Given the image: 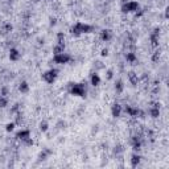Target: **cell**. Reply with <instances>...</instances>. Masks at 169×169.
Instances as JSON below:
<instances>
[{"label":"cell","mask_w":169,"mask_h":169,"mask_svg":"<svg viewBox=\"0 0 169 169\" xmlns=\"http://www.w3.org/2000/svg\"><path fill=\"white\" fill-rule=\"evenodd\" d=\"M94 29L91 25L84 24V23H75L72 28H70V32H72L74 36H81V34L84 33H90L91 30Z\"/></svg>","instance_id":"cell-1"},{"label":"cell","mask_w":169,"mask_h":169,"mask_svg":"<svg viewBox=\"0 0 169 169\" xmlns=\"http://www.w3.org/2000/svg\"><path fill=\"white\" fill-rule=\"evenodd\" d=\"M69 92L74 96H86V86L84 83H70Z\"/></svg>","instance_id":"cell-2"},{"label":"cell","mask_w":169,"mask_h":169,"mask_svg":"<svg viewBox=\"0 0 169 169\" xmlns=\"http://www.w3.org/2000/svg\"><path fill=\"white\" fill-rule=\"evenodd\" d=\"M140 10V6L136 0H126L122 6V11L124 13H131V12H137Z\"/></svg>","instance_id":"cell-3"},{"label":"cell","mask_w":169,"mask_h":169,"mask_svg":"<svg viewBox=\"0 0 169 169\" xmlns=\"http://www.w3.org/2000/svg\"><path fill=\"white\" fill-rule=\"evenodd\" d=\"M57 77H58V72H57L56 69H49V70H46L45 73H42L44 82H46V83H49V84L54 83L56 79H57Z\"/></svg>","instance_id":"cell-4"},{"label":"cell","mask_w":169,"mask_h":169,"mask_svg":"<svg viewBox=\"0 0 169 169\" xmlns=\"http://www.w3.org/2000/svg\"><path fill=\"white\" fill-rule=\"evenodd\" d=\"M72 56L68 54V53H60V54H53V61L58 65H65V64H69L72 61Z\"/></svg>","instance_id":"cell-5"},{"label":"cell","mask_w":169,"mask_h":169,"mask_svg":"<svg viewBox=\"0 0 169 169\" xmlns=\"http://www.w3.org/2000/svg\"><path fill=\"white\" fill-rule=\"evenodd\" d=\"M111 114H112L114 118L122 116V114H123V106L119 104V103H114L112 106H111Z\"/></svg>","instance_id":"cell-6"},{"label":"cell","mask_w":169,"mask_h":169,"mask_svg":"<svg viewBox=\"0 0 169 169\" xmlns=\"http://www.w3.org/2000/svg\"><path fill=\"white\" fill-rule=\"evenodd\" d=\"M21 58V53L19 52L17 48H11L10 49V60L11 61H19Z\"/></svg>","instance_id":"cell-7"},{"label":"cell","mask_w":169,"mask_h":169,"mask_svg":"<svg viewBox=\"0 0 169 169\" xmlns=\"http://www.w3.org/2000/svg\"><path fill=\"white\" fill-rule=\"evenodd\" d=\"M111 38H112V32L110 29H103L100 32V40L103 42H108Z\"/></svg>","instance_id":"cell-8"},{"label":"cell","mask_w":169,"mask_h":169,"mask_svg":"<svg viewBox=\"0 0 169 169\" xmlns=\"http://www.w3.org/2000/svg\"><path fill=\"white\" fill-rule=\"evenodd\" d=\"M16 137L19 140L24 141V140L28 139V137H30V131L29 130H25V128H24V130H21V131H19V132L16 133Z\"/></svg>","instance_id":"cell-9"},{"label":"cell","mask_w":169,"mask_h":169,"mask_svg":"<svg viewBox=\"0 0 169 169\" xmlns=\"http://www.w3.org/2000/svg\"><path fill=\"white\" fill-rule=\"evenodd\" d=\"M100 75L98 74V73H92L91 75H90V84L91 86H99L100 84Z\"/></svg>","instance_id":"cell-10"},{"label":"cell","mask_w":169,"mask_h":169,"mask_svg":"<svg viewBox=\"0 0 169 169\" xmlns=\"http://www.w3.org/2000/svg\"><path fill=\"white\" fill-rule=\"evenodd\" d=\"M65 44H61V42H57L54 48H53V54H60V53H64L65 52Z\"/></svg>","instance_id":"cell-11"},{"label":"cell","mask_w":169,"mask_h":169,"mask_svg":"<svg viewBox=\"0 0 169 169\" xmlns=\"http://www.w3.org/2000/svg\"><path fill=\"white\" fill-rule=\"evenodd\" d=\"M126 61L128 62V64H135V62L137 61V57L133 52H127L126 54Z\"/></svg>","instance_id":"cell-12"},{"label":"cell","mask_w":169,"mask_h":169,"mask_svg":"<svg viewBox=\"0 0 169 169\" xmlns=\"http://www.w3.org/2000/svg\"><path fill=\"white\" fill-rule=\"evenodd\" d=\"M140 155H137V153H133L132 156H131V165L133 167V168H136L137 165L140 164Z\"/></svg>","instance_id":"cell-13"},{"label":"cell","mask_w":169,"mask_h":169,"mask_svg":"<svg viewBox=\"0 0 169 169\" xmlns=\"http://www.w3.org/2000/svg\"><path fill=\"white\" fill-rule=\"evenodd\" d=\"M123 90H124L123 81H122V79H118V81L115 82V91H116V94H122Z\"/></svg>","instance_id":"cell-14"},{"label":"cell","mask_w":169,"mask_h":169,"mask_svg":"<svg viewBox=\"0 0 169 169\" xmlns=\"http://www.w3.org/2000/svg\"><path fill=\"white\" fill-rule=\"evenodd\" d=\"M19 91L23 92V94H26V92L29 91V83L26 82V81H23L19 84Z\"/></svg>","instance_id":"cell-15"},{"label":"cell","mask_w":169,"mask_h":169,"mask_svg":"<svg viewBox=\"0 0 169 169\" xmlns=\"http://www.w3.org/2000/svg\"><path fill=\"white\" fill-rule=\"evenodd\" d=\"M128 78H130V82L135 86V84H137V82H139V78H137V74H135L133 72H130L128 73Z\"/></svg>","instance_id":"cell-16"},{"label":"cell","mask_w":169,"mask_h":169,"mask_svg":"<svg viewBox=\"0 0 169 169\" xmlns=\"http://www.w3.org/2000/svg\"><path fill=\"white\" fill-rule=\"evenodd\" d=\"M8 102H10V99H8V96L6 95H0V107L4 108L8 106Z\"/></svg>","instance_id":"cell-17"},{"label":"cell","mask_w":169,"mask_h":169,"mask_svg":"<svg viewBox=\"0 0 169 169\" xmlns=\"http://www.w3.org/2000/svg\"><path fill=\"white\" fill-rule=\"evenodd\" d=\"M15 127H16V123H15V122L7 123V126H6V131H7V132H12L13 130H15Z\"/></svg>","instance_id":"cell-18"},{"label":"cell","mask_w":169,"mask_h":169,"mask_svg":"<svg viewBox=\"0 0 169 169\" xmlns=\"http://www.w3.org/2000/svg\"><path fill=\"white\" fill-rule=\"evenodd\" d=\"M40 130H41L42 132H46V131L49 130V124H48V122L44 120V122L40 123Z\"/></svg>","instance_id":"cell-19"},{"label":"cell","mask_w":169,"mask_h":169,"mask_svg":"<svg viewBox=\"0 0 169 169\" xmlns=\"http://www.w3.org/2000/svg\"><path fill=\"white\" fill-rule=\"evenodd\" d=\"M12 29H13V26L11 24H4L3 26V33H10L12 32Z\"/></svg>","instance_id":"cell-20"},{"label":"cell","mask_w":169,"mask_h":169,"mask_svg":"<svg viewBox=\"0 0 169 169\" xmlns=\"http://www.w3.org/2000/svg\"><path fill=\"white\" fill-rule=\"evenodd\" d=\"M0 95H6V96L10 95V92H8V87L3 86L2 88H0Z\"/></svg>","instance_id":"cell-21"},{"label":"cell","mask_w":169,"mask_h":169,"mask_svg":"<svg viewBox=\"0 0 169 169\" xmlns=\"http://www.w3.org/2000/svg\"><path fill=\"white\" fill-rule=\"evenodd\" d=\"M112 77H114V72L112 70H107V79H112Z\"/></svg>","instance_id":"cell-22"},{"label":"cell","mask_w":169,"mask_h":169,"mask_svg":"<svg viewBox=\"0 0 169 169\" xmlns=\"http://www.w3.org/2000/svg\"><path fill=\"white\" fill-rule=\"evenodd\" d=\"M102 56H103V57L108 56V50H107V49H103V50H102Z\"/></svg>","instance_id":"cell-23"}]
</instances>
